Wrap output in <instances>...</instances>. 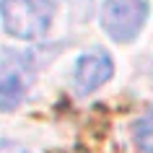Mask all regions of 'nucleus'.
Wrapping results in <instances>:
<instances>
[{"label": "nucleus", "instance_id": "nucleus-1", "mask_svg": "<svg viewBox=\"0 0 153 153\" xmlns=\"http://www.w3.org/2000/svg\"><path fill=\"white\" fill-rule=\"evenodd\" d=\"M55 10V0H0L3 29L24 42L42 39L52 26Z\"/></svg>", "mask_w": 153, "mask_h": 153}, {"label": "nucleus", "instance_id": "nucleus-2", "mask_svg": "<svg viewBox=\"0 0 153 153\" xmlns=\"http://www.w3.org/2000/svg\"><path fill=\"white\" fill-rule=\"evenodd\" d=\"M39 70L36 49L0 47V109H16Z\"/></svg>", "mask_w": 153, "mask_h": 153}, {"label": "nucleus", "instance_id": "nucleus-3", "mask_svg": "<svg viewBox=\"0 0 153 153\" xmlns=\"http://www.w3.org/2000/svg\"><path fill=\"white\" fill-rule=\"evenodd\" d=\"M148 16H151L148 0H104L99 21L104 34H109V39L125 44L143 31Z\"/></svg>", "mask_w": 153, "mask_h": 153}, {"label": "nucleus", "instance_id": "nucleus-4", "mask_svg": "<svg viewBox=\"0 0 153 153\" xmlns=\"http://www.w3.org/2000/svg\"><path fill=\"white\" fill-rule=\"evenodd\" d=\"M114 75V60L104 47H91L75 60L73 68V83L78 94H94L99 86L112 81Z\"/></svg>", "mask_w": 153, "mask_h": 153}, {"label": "nucleus", "instance_id": "nucleus-5", "mask_svg": "<svg viewBox=\"0 0 153 153\" xmlns=\"http://www.w3.org/2000/svg\"><path fill=\"white\" fill-rule=\"evenodd\" d=\"M130 135H132V143H135L137 151L153 153V106H151L145 114H140L135 122H132Z\"/></svg>", "mask_w": 153, "mask_h": 153}, {"label": "nucleus", "instance_id": "nucleus-6", "mask_svg": "<svg viewBox=\"0 0 153 153\" xmlns=\"http://www.w3.org/2000/svg\"><path fill=\"white\" fill-rule=\"evenodd\" d=\"M0 153H29L21 143L16 140H5V137H0Z\"/></svg>", "mask_w": 153, "mask_h": 153}]
</instances>
